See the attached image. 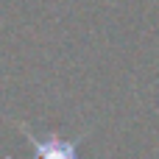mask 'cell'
I'll list each match as a JSON object with an SVG mask.
<instances>
[{
    "label": "cell",
    "mask_w": 159,
    "mask_h": 159,
    "mask_svg": "<svg viewBox=\"0 0 159 159\" xmlns=\"http://www.w3.org/2000/svg\"><path fill=\"white\" fill-rule=\"evenodd\" d=\"M14 126L20 129V134L31 143V148H34V159H81V143L87 140V134H81V137H75V140H67V137H36L25 123H20V120H14Z\"/></svg>",
    "instance_id": "1"
}]
</instances>
